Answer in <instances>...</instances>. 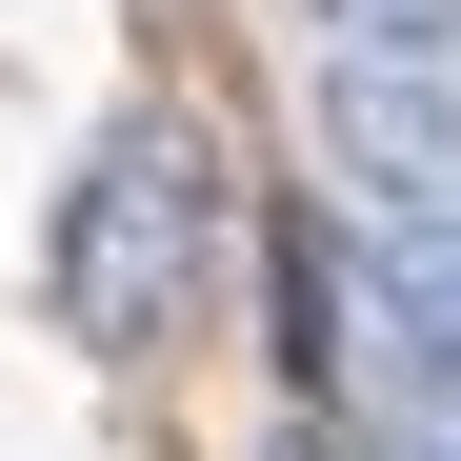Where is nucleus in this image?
Here are the masks:
<instances>
[{
	"mask_svg": "<svg viewBox=\"0 0 461 461\" xmlns=\"http://www.w3.org/2000/svg\"><path fill=\"white\" fill-rule=\"evenodd\" d=\"M201 261H221V140H201L181 101L101 121V161L60 181V241H41V301H60V321H81L101 361H140V341H181Z\"/></svg>",
	"mask_w": 461,
	"mask_h": 461,
	"instance_id": "nucleus-1",
	"label": "nucleus"
},
{
	"mask_svg": "<svg viewBox=\"0 0 461 461\" xmlns=\"http://www.w3.org/2000/svg\"><path fill=\"white\" fill-rule=\"evenodd\" d=\"M321 140L381 181V201H421V221H461V101L421 81V60H341L321 81Z\"/></svg>",
	"mask_w": 461,
	"mask_h": 461,
	"instance_id": "nucleus-2",
	"label": "nucleus"
},
{
	"mask_svg": "<svg viewBox=\"0 0 461 461\" xmlns=\"http://www.w3.org/2000/svg\"><path fill=\"white\" fill-rule=\"evenodd\" d=\"M321 301H361L402 381H421V361H461V221H402V241H361V261L321 241Z\"/></svg>",
	"mask_w": 461,
	"mask_h": 461,
	"instance_id": "nucleus-3",
	"label": "nucleus"
},
{
	"mask_svg": "<svg viewBox=\"0 0 461 461\" xmlns=\"http://www.w3.org/2000/svg\"><path fill=\"white\" fill-rule=\"evenodd\" d=\"M341 60H461V0H321Z\"/></svg>",
	"mask_w": 461,
	"mask_h": 461,
	"instance_id": "nucleus-4",
	"label": "nucleus"
},
{
	"mask_svg": "<svg viewBox=\"0 0 461 461\" xmlns=\"http://www.w3.org/2000/svg\"><path fill=\"white\" fill-rule=\"evenodd\" d=\"M402 402H421V421H441V461H461V361H421V381H402Z\"/></svg>",
	"mask_w": 461,
	"mask_h": 461,
	"instance_id": "nucleus-5",
	"label": "nucleus"
},
{
	"mask_svg": "<svg viewBox=\"0 0 461 461\" xmlns=\"http://www.w3.org/2000/svg\"><path fill=\"white\" fill-rule=\"evenodd\" d=\"M281 461H341V441H321V421H301V441H281Z\"/></svg>",
	"mask_w": 461,
	"mask_h": 461,
	"instance_id": "nucleus-6",
	"label": "nucleus"
}]
</instances>
